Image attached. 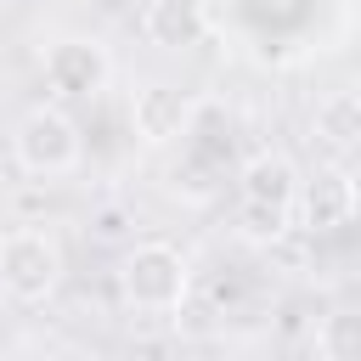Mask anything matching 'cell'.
I'll return each mask as SVG.
<instances>
[{
    "mask_svg": "<svg viewBox=\"0 0 361 361\" xmlns=\"http://www.w3.org/2000/svg\"><path fill=\"white\" fill-rule=\"evenodd\" d=\"M186 288H192V265H186V254L175 243L147 237V243L124 248V259H118V293H124L130 310L169 316V310L186 305Z\"/></svg>",
    "mask_w": 361,
    "mask_h": 361,
    "instance_id": "6da1fadb",
    "label": "cell"
},
{
    "mask_svg": "<svg viewBox=\"0 0 361 361\" xmlns=\"http://www.w3.org/2000/svg\"><path fill=\"white\" fill-rule=\"evenodd\" d=\"M68 259H62V243L56 231L45 226H11L0 231V299L11 305H45L62 282Z\"/></svg>",
    "mask_w": 361,
    "mask_h": 361,
    "instance_id": "7a4b0ae2",
    "label": "cell"
},
{
    "mask_svg": "<svg viewBox=\"0 0 361 361\" xmlns=\"http://www.w3.org/2000/svg\"><path fill=\"white\" fill-rule=\"evenodd\" d=\"M11 158H17L28 175H39V180H62V175L79 169L85 135H79V124H73L68 107L34 102V107L11 124Z\"/></svg>",
    "mask_w": 361,
    "mask_h": 361,
    "instance_id": "3957f363",
    "label": "cell"
},
{
    "mask_svg": "<svg viewBox=\"0 0 361 361\" xmlns=\"http://www.w3.org/2000/svg\"><path fill=\"white\" fill-rule=\"evenodd\" d=\"M39 73H45V90L56 96V107H68V102H96V96L113 85V56H107V45L90 39V34H62V39L45 45Z\"/></svg>",
    "mask_w": 361,
    "mask_h": 361,
    "instance_id": "277c9868",
    "label": "cell"
},
{
    "mask_svg": "<svg viewBox=\"0 0 361 361\" xmlns=\"http://www.w3.org/2000/svg\"><path fill=\"white\" fill-rule=\"evenodd\" d=\"M197 113H203V102L192 96V90H180V85H141L135 96H130V124H135V135L147 141V147H169V141H186L192 135V124H197Z\"/></svg>",
    "mask_w": 361,
    "mask_h": 361,
    "instance_id": "5b68a950",
    "label": "cell"
},
{
    "mask_svg": "<svg viewBox=\"0 0 361 361\" xmlns=\"http://www.w3.org/2000/svg\"><path fill=\"white\" fill-rule=\"evenodd\" d=\"M355 209H361V192H355V175H350L344 164H322L316 175L299 180L293 214H299L310 231H338V226L355 220Z\"/></svg>",
    "mask_w": 361,
    "mask_h": 361,
    "instance_id": "8992f818",
    "label": "cell"
},
{
    "mask_svg": "<svg viewBox=\"0 0 361 361\" xmlns=\"http://www.w3.org/2000/svg\"><path fill=\"white\" fill-rule=\"evenodd\" d=\"M299 164L288 158V152H276V147H259V152H248L243 164H237V203H259V209H282V214H293V203H299Z\"/></svg>",
    "mask_w": 361,
    "mask_h": 361,
    "instance_id": "52a82bcc",
    "label": "cell"
},
{
    "mask_svg": "<svg viewBox=\"0 0 361 361\" xmlns=\"http://www.w3.org/2000/svg\"><path fill=\"white\" fill-rule=\"evenodd\" d=\"M209 28L214 23H209L203 0H147V11H141V34L158 51H197L209 39Z\"/></svg>",
    "mask_w": 361,
    "mask_h": 361,
    "instance_id": "ba28073f",
    "label": "cell"
},
{
    "mask_svg": "<svg viewBox=\"0 0 361 361\" xmlns=\"http://www.w3.org/2000/svg\"><path fill=\"white\" fill-rule=\"evenodd\" d=\"M310 130L327 147H355L361 141V90H327L310 113Z\"/></svg>",
    "mask_w": 361,
    "mask_h": 361,
    "instance_id": "9c48e42d",
    "label": "cell"
},
{
    "mask_svg": "<svg viewBox=\"0 0 361 361\" xmlns=\"http://www.w3.org/2000/svg\"><path fill=\"white\" fill-rule=\"evenodd\" d=\"M316 355L322 361H361V305H333L316 322Z\"/></svg>",
    "mask_w": 361,
    "mask_h": 361,
    "instance_id": "30bf717a",
    "label": "cell"
},
{
    "mask_svg": "<svg viewBox=\"0 0 361 361\" xmlns=\"http://www.w3.org/2000/svg\"><path fill=\"white\" fill-rule=\"evenodd\" d=\"M288 226H293V214H282V209L237 203V231H243L248 243H276V237H288Z\"/></svg>",
    "mask_w": 361,
    "mask_h": 361,
    "instance_id": "8fae6325",
    "label": "cell"
},
{
    "mask_svg": "<svg viewBox=\"0 0 361 361\" xmlns=\"http://www.w3.org/2000/svg\"><path fill=\"white\" fill-rule=\"evenodd\" d=\"M0 141H11V130H6V107H0Z\"/></svg>",
    "mask_w": 361,
    "mask_h": 361,
    "instance_id": "7c38bea8",
    "label": "cell"
}]
</instances>
